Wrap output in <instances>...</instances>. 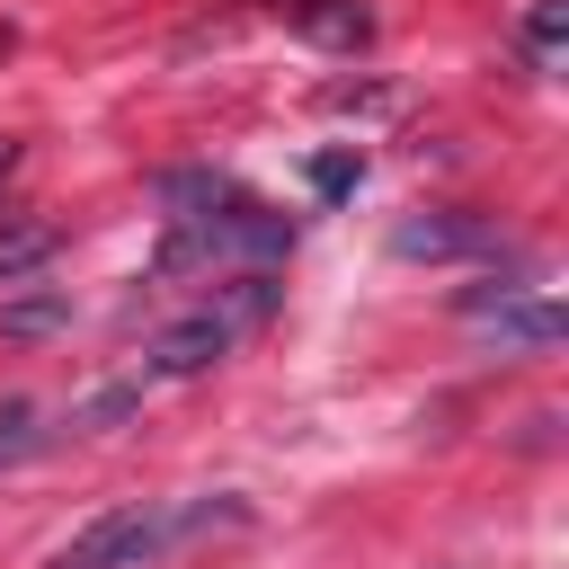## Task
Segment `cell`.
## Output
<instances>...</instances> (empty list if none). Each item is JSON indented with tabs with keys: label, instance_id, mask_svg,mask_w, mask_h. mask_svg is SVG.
<instances>
[{
	"label": "cell",
	"instance_id": "3",
	"mask_svg": "<svg viewBox=\"0 0 569 569\" xmlns=\"http://www.w3.org/2000/svg\"><path fill=\"white\" fill-rule=\"evenodd\" d=\"M284 9V27H302L311 44H329V53H356L365 36H373V9L365 0H276Z\"/></svg>",
	"mask_w": 569,
	"mask_h": 569
},
{
	"label": "cell",
	"instance_id": "1",
	"mask_svg": "<svg viewBox=\"0 0 569 569\" xmlns=\"http://www.w3.org/2000/svg\"><path fill=\"white\" fill-rule=\"evenodd\" d=\"M231 320H240V311H196V320L160 329V338H151V365H142V373H151V382H187V373H204V365H213V356L231 347Z\"/></svg>",
	"mask_w": 569,
	"mask_h": 569
},
{
	"label": "cell",
	"instance_id": "2",
	"mask_svg": "<svg viewBox=\"0 0 569 569\" xmlns=\"http://www.w3.org/2000/svg\"><path fill=\"white\" fill-rule=\"evenodd\" d=\"M160 533H169V525H160V516H142V507H124V516H98V525L71 542V560H62V569H124V560H142Z\"/></svg>",
	"mask_w": 569,
	"mask_h": 569
},
{
	"label": "cell",
	"instance_id": "4",
	"mask_svg": "<svg viewBox=\"0 0 569 569\" xmlns=\"http://www.w3.org/2000/svg\"><path fill=\"white\" fill-rule=\"evenodd\" d=\"M462 311L489 320L498 338H525V347H560V329H569L551 302H516V293H462Z\"/></svg>",
	"mask_w": 569,
	"mask_h": 569
},
{
	"label": "cell",
	"instance_id": "7",
	"mask_svg": "<svg viewBox=\"0 0 569 569\" xmlns=\"http://www.w3.org/2000/svg\"><path fill=\"white\" fill-rule=\"evenodd\" d=\"M71 320V293H27V302H0V329L9 338H44V329H62Z\"/></svg>",
	"mask_w": 569,
	"mask_h": 569
},
{
	"label": "cell",
	"instance_id": "10",
	"mask_svg": "<svg viewBox=\"0 0 569 569\" xmlns=\"http://www.w3.org/2000/svg\"><path fill=\"white\" fill-rule=\"evenodd\" d=\"M311 178H320V196H347V187H356V160H320Z\"/></svg>",
	"mask_w": 569,
	"mask_h": 569
},
{
	"label": "cell",
	"instance_id": "5",
	"mask_svg": "<svg viewBox=\"0 0 569 569\" xmlns=\"http://www.w3.org/2000/svg\"><path fill=\"white\" fill-rule=\"evenodd\" d=\"M480 240H489V231L462 222V213H427V222H400V231H391L400 258H453V249H480Z\"/></svg>",
	"mask_w": 569,
	"mask_h": 569
},
{
	"label": "cell",
	"instance_id": "6",
	"mask_svg": "<svg viewBox=\"0 0 569 569\" xmlns=\"http://www.w3.org/2000/svg\"><path fill=\"white\" fill-rule=\"evenodd\" d=\"M44 258H53V222H0V284H18Z\"/></svg>",
	"mask_w": 569,
	"mask_h": 569
},
{
	"label": "cell",
	"instance_id": "9",
	"mask_svg": "<svg viewBox=\"0 0 569 569\" xmlns=\"http://www.w3.org/2000/svg\"><path fill=\"white\" fill-rule=\"evenodd\" d=\"M560 18H569V0H542V9H533V27H525V36H533V53H551V44H560Z\"/></svg>",
	"mask_w": 569,
	"mask_h": 569
},
{
	"label": "cell",
	"instance_id": "11",
	"mask_svg": "<svg viewBox=\"0 0 569 569\" xmlns=\"http://www.w3.org/2000/svg\"><path fill=\"white\" fill-rule=\"evenodd\" d=\"M9 169H18V142H9V133H0V178H9Z\"/></svg>",
	"mask_w": 569,
	"mask_h": 569
},
{
	"label": "cell",
	"instance_id": "8",
	"mask_svg": "<svg viewBox=\"0 0 569 569\" xmlns=\"http://www.w3.org/2000/svg\"><path fill=\"white\" fill-rule=\"evenodd\" d=\"M27 445H36V409H27V400H9V409H0V462H18Z\"/></svg>",
	"mask_w": 569,
	"mask_h": 569
}]
</instances>
